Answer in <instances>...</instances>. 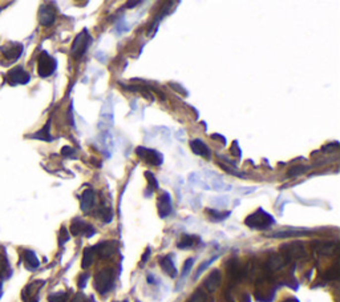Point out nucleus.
Wrapping results in <instances>:
<instances>
[{
  "label": "nucleus",
  "instance_id": "8",
  "mask_svg": "<svg viewBox=\"0 0 340 302\" xmlns=\"http://www.w3.org/2000/svg\"><path fill=\"white\" fill-rule=\"evenodd\" d=\"M7 79L11 84H25L29 81V75L27 74V71H24L23 67H16L9 71Z\"/></svg>",
  "mask_w": 340,
  "mask_h": 302
},
{
  "label": "nucleus",
  "instance_id": "30",
  "mask_svg": "<svg viewBox=\"0 0 340 302\" xmlns=\"http://www.w3.org/2000/svg\"><path fill=\"white\" fill-rule=\"evenodd\" d=\"M66 293H64V292H58V293H54L51 294L50 297H48V301L50 302H65L66 301Z\"/></svg>",
  "mask_w": 340,
  "mask_h": 302
},
{
  "label": "nucleus",
  "instance_id": "26",
  "mask_svg": "<svg viewBox=\"0 0 340 302\" xmlns=\"http://www.w3.org/2000/svg\"><path fill=\"white\" fill-rule=\"evenodd\" d=\"M187 302H208V294L205 293L202 289L195 290Z\"/></svg>",
  "mask_w": 340,
  "mask_h": 302
},
{
  "label": "nucleus",
  "instance_id": "33",
  "mask_svg": "<svg viewBox=\"0 0 340 302\" xmlns=\"http://www.w3.org/2000/svg\"><path fill=\"white\" fill-rule=\"evenodd\" d=\"M87 280H88V274H83V276H80L79 277V288H81L83 289L84 286L87 285Z\"/></svg>",
  "mask_w": 340,
  "mask_h": 302
},
{
  "label": "nucleus",
  "instance_id": "2",
  "mask_svg": "<svg viewBox=\"0 0 340 302\" xmlns=\"http://www.w3.org/2000/svg\"><path fill=\"white\" fill-rule=\"evenodd\" d=\"M113 285L112 269H101L95 277V289L100 294L108 293Z\"/></svg>",
  "mask_w": 340,
  "mask_h": 302
},
{
  "label": "nucleus",
  "instance_id": "10",
  "mask_svg": "<svg viewBox=\"0 0 340 302\" xmlns=\"http://www.w3.org/2000/svg\"><path fill=\"white\" fill-rule=\"evenodd\" d=\"M221 281H222V274H221V272L218 269H214L213 272H210L208 277L205 278L203 286H205V289L208 290V292L213 293V292H216L220 288Z\"/></svg>",
  "mask_w": 340,
  "mask_h": 302
},
{
  "label": "nucleus",
  "instance_id": "4",
  "mask_svg": "<svg viewBox=\"0 0 340 302\" xmlns=\"http://www.w3.org/2000/svg\"><path fill=\"white\" fill-rule=\"evenodd\" d=\"M56 67H57L56 60H55L52 56H50V55L47 54L46 51H43L38 59L39 75H40L42 77H48V76H51V75L54 74L55 70H56Z\"/></svg>",
  "mask_w": 340,
  "mask_h": 302
},
{
  "label": "nucleus",
  "instance_id": "35",
  "mask_svg": "<svg viewBox=\"0 0 340 302\" xmlns=\"http://www.w3.org/2000/svg\"><path fill=\"white\" fill-rule=\"evenodd\" d=\"M68 240V233H66V229H61V234H60V245H62L65 241Z\"/></svg>",
  "mask_w": 340,
  "mask_h": 302
},
{
  "label": "nucleus",
  "instance_id": "24",
  "mask_svg": "<svg viewBox=\"0 0 340 302\" xmlns=\"http://www.w3.org/2000/svg\"><path fill=\"white\" fill-rule=\"evenodd\" d=\"M310 169V166H306V165H294L291 166L290 169L287 170V176L290 178H294V177H298V176H300V174L306 173L307 170Z\"/></svg>",
  "mask_w": 340,
  "mask_h": 302
},
{
  "label": "nucleus",
  "instance_id": "6",
  "mask_svg": "<svg viewBox=\"0 0 340 302\" xmlns=\"http://www.w3.org/2000/svg\"><path fill=\"white\" fill-rule=\"evenodd\" d=\"M136 153H137V156L141 158L142 161H145L146 164H150V165L160 166L162 162H164L162 154L160 153V152H157V151H154V149L145 148V147H138V148L136 149Z\"/></svg>",
  "mask_w": 340,
  "mask_h": 302
},
{
  "label": "nucleus",
  "instance_id": "43",
  "mask_svg": "<svg viewBox=\"0 0 340 302\" xmlns=\"http://www.w3.org/2000/svg\"><path fill=\"white\" fill-rule=\"evenodd\" d=\"M125 302H128V301H125Z\"/></svg>",
  "mask_w": 340,
  "mask_h": 302
},
{
  "label": "nucleus",
  "instance_id": "28",
  "mask_svg": "<svg viewBox=\"0 0 340 302\" xmlns=\"http://www.w3.org/2000/svg\"><path fill=\"white\" fill-rule=\"evenodd\" d=\"M208 213L210 215V219L212 221H221V220H225L226 217H228L230 212H217V211H212V209H208Z\"/></svg>",
  "mask_w": 340,
  "mask_h": 302
},
{
  "label": "nucleus",
  "instance_id": "27",
  "mask_svg": "<svg viewBox=\"0 0 340 302\" xmlns=\"http://www.w3.org/2000/svg\"><path fill=\"white\" fill-rule=\"evenodd\" d=\"M193 245H194V237L183 234V236L181 237V240H179L178 244H177V246H178L179 249H189L191 248Z\"/></svg>",
  "mask_w": 340,
  "mask_h": 302
},
{
  "label": "nucleus",
  "instance_id": "25",
  "mask_svg": "<svg viewBox=\"0 0 340 302\" xmlns=\"http://www.w3.org/2000/svg\"><path fill=\"white\" fill-rule=\"evenodd\" d=\"M340 276V270H339V265H338V262H336L335 265L331 266L330 269L324 273V280H327V281H335V280H338Z\"/></svg>",
  "mask_w": 340,
  "mask_h": 302
},
{
  "label": "nucleus",
  "instance_id": "11",
  "mask_svg": "<svg viewBox=\"0 0 340 302\" xmlns=\"http://www.w3.org/2000/svg\"><path fill=\"white\" fill-rule=\"evenodd\" d=\"M1 52L4 54L5 59L8 62H13V60L20 58L21 52H23V46L19 43H8L4 47H1Z\"/></svg>",
  "mask_w": 340,
  "mask_h": 302
},
{
  "label": "nucleus",
  "instance_id": "42",
  "mask_svg": "<svg viewBox=\"0 0 340 302\" xmlns=\"http://www.w3.org/2000/svg\"><path fill=\"white\" fill-rule=\"evenodd\" d=\"M136 302H140V301H136Z\"/></svg>",
  "mask_w": 340,
  "mask_h": 302
},
{
  "label": "nucleus",
  "instance_id": "20",
  "mask_svg": "<svg viewBox=\"0 0 340 302\" xmlns=\"http://www.w3.org/2000/svg\"><path fill=\"white\" fill-rule=\"evenodd\" d=\"M24 264L29 270H35L40 265L39 258L32 250H24Z\"/></svg>",
  "mask_w": 340,
  "mask_h": 302
},
{
  "label": "nucleus",
  "instance_id": "31",
  "mask_svg": "<svg viewBox=\"0 0 340 302\" xmlns=\"http://www.w3.org/2000/svg\"><path fill=\"white\" fill-rule=\"evenodd\" d=\"M145 176L148 182H149V185L152 186V189H158V181L157 178L154 177V174L150 173V172H145Z\"/></svg>",
  "mask_w": 340,
  "mask_h": 302
},
{
  "label": "nucleus",
  "instance_id": "9",
  "mask_svg": "<svg viewBox=\"0 0 340 302\" xmlns=\"http://www.w3.org/2000/svg\"><path fill=\"white\" fill-rule=\"evenodd\" d=\"M158 215L162 219H165L171 213V196L168 192H164L160 197H158Z\"/></svg>",
  "mask_w": 340,
  "mask_h": 302
},
{
  "label": "nucleus",
  "instance_id": "5",
  "mask_svg": "<svg viewBox=\"0 0 340 302\" xmlns=\"http://www.w3.org/2000/svg\"><path fill=\"white\" fill-rule=\"evenodd\" d=\"M282 253L284 260H300L303 257H306L307 250L304 248V245L302 242H290L282 246Z\"/></svg>",
  "mask_w": 340,
  "mask_h": 302
},
{
  "label": "nucleus",
  "instance_id": "38",
  "mask_svg": "<svg viewBox=\"0 0 340 302\" xmlns=\"http://www.w3.org/2000/svg\"><path fill=\"white\" fill-rule=\"evenodd\" d=\"M140 3H141V1H128L125 5H126V8H134V7L140 4Z\"/></svg>",
  "mask_w": 340,
  "mask_h": 302
},
{
  "label": "nucleus",
  "instance_id": "37",
  "mask_svg": "<svg viewBox=\"0 0 340 302\" xmlns=\"http://www.w3.org/2000/svg\"><path fill=\"white\" fill-rule=\"evenodd\" d=\"M61 153L64 154V156H73V154H75V151L72 148H69V147H65V148H62Z\"/></svg>",
  "mask_w": 340,
  "mask_h": 302
},
{
  "label": "nucleus",
  "instance_id": "36",
  "mask_svg": "<svg viewBox=\"0 0 340 302\" xmlns=\"http://www.w3.org/2000/svg\"><path fill=\"white\" fill-rule=\"evenodd\" d=\"M169 85H170V87H171V88H174V89H177V91H178V93H182V95H185V96L187 95V93H186V91H185V89H183L182 87H179L178 84H175V83H170Z\"/></svg>",
  "mask_w": 340,
  "mask_h": 302
},
{
  "label": "nucleus",
  "instance_id": "1",
  "mask_svg": "<svg viewBox=\"0 0 340 302\" xmlns=\"http://www.w3.org/2000/svg\"><path fill=\"white\" fill-rule=\"evenodd\" d=\"M245 224L251 229L263 230V229L270 228L274 224V217L259 208L257 212H254V213L246 217Z\"/></svg>",
  "mask_w": 340,
  "mask_h": 302
},
{
  "label": "nucleus",
  "instance_id": "29",
  "mask_svg": "<svg viewBox=\"0 0 340 302\" xmlns=\"http://www.w3.org/2000/svg\"><path fill=\"white\" fill-rule=\"evenodd\" d=\"M33 137H36V139H42V140H46V141L52 140V137L50 136V121L47 123L46 127H44L40 132L36 133Z\"/></svg>",
  "mask_w": 340,
  "mask_h": 302
},
{
  "label": "nucleus",
  "instance_id": "32",
  "mask_svg": "<svg viewBox=\"0 0 340 302\" xmlns=\"http://www.w3.org/2000/svg\"><path fill=\"white\" fill-rule=\"evenodd\" d=\"M193 264H194V260H193V258L186 260V262H185V265H183V268H182V276H186V274L190 272Z\"/></svg>",
  "mask_w": 340,
  "mask_h": 302
},
{
  "label": "nucleus",
  "instance_id": "12",
  "mask_svg": "<svg viewBox=\"0 0 340 302\" xmlns=\"http://www.w3.org/2000/svg\"><path fill=\"white\" fill-rule=\"evenodd\" d=\"M56 19V12H55L54 7L51 5H43L40 11H39V20H40V24L46 25H51Z\"/></svg>",
  "mask_w": 340,
  "mask_h": 302
},
{
  "label": "nucleus",
  "instance_id": "18",
  "mask_svg": "<svg viewBox=\"0 0 340 302\" xmlns=\"http://www.w3.org/2000/svg\"><path fill=\"white\" fill-rule=\"evenodd\" d=\"M227 269H228V274H230L231 278H234L235 281H241L242 278H243V276L246 274V270L239 265V262H238L236 260H231L230 262H228Z\"/></svg>",
  "mask_w": 340,
  "mask_h": 302
},
{
  "label": "nucleus",
  "instance_id": "7",
  "mask_svg": "<svg viewBox=\"0 0 340 302\" xmlns=\"http://www.w3.org/2000/svg\"><path fill=\"white\" fill-rule=\"evenodd\" d=\"M71 233L73 236H79V234H84L85 237H92L96 233L92 225L85 224L81 219H75L72 221L71 225Z\"/></svg>",
  "mask_w": 340,
  "mask_h": 302
},
{
  "label": "nucleus",
  "instance_id": "3",
  "mask_svg": "<svg viewBox=\"0 0 340 302\" xmlns=\"http://www.w3.org/2000/svg\"><path fill=\"white\" fill-rule=\"evenodd\" d=\"M91 42L92 37L87 29L81 31V32L76 36L75 42L72 44V56H75V58L77 59L81 58V56L87 52L88 47H89Z\"/></svg>",
  "mask_w": 340,
  "mask_h": 302
},
{
  "label": "nucleus",
  "instance_id": "22",
  "mask_svg": "<svg viewBox=\"0 0 340 302\" xmlns=\"http://www.w3.org/2000/svg\"><path fill=\"white\" fill-rule=\"evenodd\" d=\"M11 273V269H9V264L7 257L3 252H0V281L7 278Z\"/></svg>",
  "mask_w": 340,
  "mask_h": 302
},
{
  "label": "nucleus",
  "instance_id": "19",
  "mask_svg": "<svg viewBox=\"0 0 340 302\" xmlns=\"http://www.w3.org/2000/svg\"><path fill=\"white\" fill-rule=\"evenodd\" d=\"M190 149L194 152L195 154H198V156L210 157V149H209L208 145L205 144L202 140L195 139V140L190 141Z\"/></svg>",
  "mask_w": 340,
  "mask_h": 302
},
{
  "label": "nucleus",
  "instance_id": "13",
  "mask_svg": "<svg viewBox=\"0 0 340 302\" xmlns=\"http://www.w3.org/2000/svg\"><path fill=\"white\" fill-rule=\"evenodd\" d=\"M315 250L322 256H332L338 249V245L334 241H316L314 242Z\"/></svg>",
  "mask_w": 340,
  "mask_h": 302
},
{
  "label": "nucleus",
  "instance_id": "23",
  "mask_svg": "<svg viewBox=\"0 0 340 302\" xmlns=\"http://www.w3.org/2000/svg\"><path fill=\"white\" fill-rule=\"evenodd\" d=\"M95 256H96V253H95V250H93V248L84 249L83 264H81V266H83L84 269H87V268H89V266L93 264V261H95Z\"/></svg>",
  "mask_w": 340,
  "mask_h": 302
},
{
  "label": "nucleus",
  "instance_id": "15",
  "mask_svg": "<svg viewBox=\"0 0 340 302\" xmlns=\"http://www.w3.org/2000/svg\"><path fill=\"white\" fill-rule=\"evenodd\" d=\"M286 262L287 261L284 260V257L281 254H271L266 261V268L270 272H277V270L282 269L283 266L286 265Z\"/></svg>",
  "mask_w": 340,
  "mask_h": 302
},
{
  "label": "nucleus",
  "instance_id": "17",
  "mask_svg": "<svg viewBox=\"0 0 340 302\" xmlns=\"http://www.w3.org/2000/svg\"><path fill=\"white\" fill-rule=\"evenodd\" d=\"M160 265H161L162 270L165 272L168 276H170L171 278H174L177 276V268H175L174 262H173V258L171 256H164L160 258Z\"/></svg>",
  "mask_w": 340,
  "mask_h": 302
},
{
  "label": "nucleus",
  "instance_id": "39",
  "mask_svg": "<svg viewBox=\"0 0 340 302\" xmlns=\"http://www.w3.org/2000/svg\"><path fill=\"white\" fill-rule=\"evenodd\" d=\"M232 145H234V147H232V148H231L232 153L235 152L236 156H241V151H239V148H238V144H236V143H235V144H232Z\"/></svg>",
  "mask_w": 340,
  "mask_h": 302
},
{
  "label": "nucleus",
  "instance_id": "16",
  "mask_svg": "<svg viewBox=\"0 0 340 302\" xmlns=\"http://www.w3.org/2000/svg\"><path fill=\"white\" fill-rule=\"evenodd\" d=\"M95 204V192L92 189H85L83 192V195L80 197V207H81V211L88 213L91 211L92 207Z\"/></svg>",
  "mask_w": 340,
  "mask_h": 302
},
{
  "label": "nucleus",
  "instance_id": "21",
  "mask_svg": "<svg viewBox=\"0 0 340 302\" xmlns=\"http://www.w3.org/2000/svg\"><path fill=\"white\" fill-rule=\"evenodd\" d=\"M307 233L308 230H279V232L270 234V237H274V238H288V237L304 236Z\"/></svg>",
  "mask_w": 340,
  "mask_h": 302
},
{
  "label": "nucleus",
  "instance_id": "34",
  "mask_svg": "<svg viewBox=\"0 0 340 302\" xmlns=\"http://www.w3.org/2000/svg\"><path fill=\"white\" fill-rule=\"evenodd\" d=\"M72 302H87V300H85V296H84L83 293H77L75 297H73Z\"/></svg>",
  "mask_w": 340,
  "mask_h": 302
},
{
  "label": "nucleus",
  "instance_id": "14",
  "mask_svg": "<svg viewBox=\"0 0 340 302\" xmlns=\"http://www.w3.org/2000/svg\"><path fill=\"white\" fill-rule=\"evenodd\" d=\"M95 253H97L100 257H111L113 253L116 252V242L114 241H104V242H100L99 245H96L93 248Z\"/></svg>",
  "mask_w": 340,
  "mask_h": 302
},
{
  "label": "nucleus",
  "instance_id": "41",
  "mask_svg": "<svg viewBox=\"0 0 340 302\" xmlns=\"http://www.w3.org/2000/svg\"><path fill=\"white\" fill-rule=\"evenodd\" d=\"M283 302H299L296 298H288V300H284Z\"/></svg>",
  "mask_w": 340,
  "mask_h": 302
},
{
  "label": "nucleus",
  "instance_id": "40",
  "mask_svg": "<svg viewBox=\"0 0 340 302\" xmlns=\"http://www.w3.org/2000/svg\"><path fill=\"white\" fill-rule=\"evenodd\" d=\"M148 256H150V249H149V248L146 249L145 254H144V256H142V264H144V262H145V261L148 260Z\"/></svg>",
  "mask_w": 340,
  "mask_h": 302
}]
</instances>
